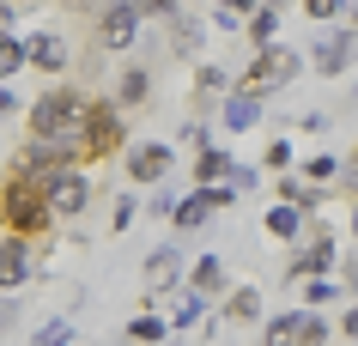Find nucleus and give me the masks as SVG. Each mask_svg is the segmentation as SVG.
Listing matches in <instances>:
<instances>
[{
    "mask_svg": "<svg viewBox=\"0 0 358 346\" xmlns=\"http://www.w3.org/2000/svg\"><path fill=\"white\" fill-rule=\"evenodd\" d=\"M85 110H92V92L73 85V79H55L49 92L31 97V110H24V128L37 140H79L85 128Z\"/></svg>",
    "mask_w": 358,
    "mask_h": 346,
    "instance_id": "obj_1",
    "label": "nucleus"
},
{
    "mask_svg": "<svg viewBox=\"0 0 358 346\" xmlns=\"http://www.w3.org/2000/svg\"><path fill=\"white\" fill-rule=\"evenodd\" d=\"M0 225L19 231V237H31V243H43V237L55 231V212H49V201H43V189L31 182V176L6 171V182H0Z\"/></svg>",
    "mask_w": 358,
    "mask_h": 346,
    "instance_id": "obj_2",
    "label": "nucleus"
},
{
    "mask_svg": "<svg viewBox=\"0 0 358 346\" xmlns=\"http://www.w3.org/2000/svg\"><path fill=\"white\" fill-rule=\"evenodd\" d=\"M298 73H303V49H285V43H267V49H255V61L243 67V79H231V92L267 97V92H280V85H292Z\"/></svg>",
    "mask_w": 358,
    "mask_h": 346,
    "instance_id": "obj_3",
    "label": "nucleus"
},
{
    "mask_svg": "<svg viewBox=\"0 0 358 346\" xmlns=\"http://www.w3.org/2000/svg\"><path fill=\"white\" fill-rule=\"evenodd\" d=\"M122 146H128V122H122V110H115L110 97H92L85 128H79V158H85V164H103V158H115Z\"/></svg>",
    "mask_w": 358,
    "mask_h": 346,
    "instance_id": "obj_4",
    "label": "nucleus"
},
{
    "mask_svg": "<svg viewBox=\"0 0 358 346\" xmlns=\"http://www.w3.org/2000/svg\"><path fill=\"white\" fill-rule=\"evenodd\" d=\"M37 189H43V201H49V212H55V225L92 212V176L79 171V164H61V171L37 176Z\"/></svg>",
    "mask_w": 358,
    "mask_h": 346,
    "instance_id": "obj_5",
    "label": "nucleus"
},
{
    "mask_svg": "<svg viewBox=\"0 0 358 346\" xmlns=\"http://www.w3.org/2000/svg\"><path fill=\"white\" fill-rule=\"evenodd\" d=\"M334 340V322H328V310H280L273 322H267L262 346H328Z\"/></svg>",
    "mask_w": 358,
    "mask_h": 346,
    "instance_id": "obj_6",
    "label": "nucleus"
},
{
    "mask_svg": "<svg viewBox=\"0 0 358 346\" xmlns=\"http://www.w3.org/2000/svg\"><path fill=\"white\" fill-rule=\"evenodd\" d=\"M140 24H146L140 0H103V6H97L92 37H97V49H110V55H128L134 43H140Z\"/></svg>",
    "mask_w": 358,
    "mask_h": 346,
    "instance_id": "obj_7",
    "label": "nucleus"
},
{
    "mask_svg": "<svg viewBox=\"0 0 358 346\" xmlns=\"http://www.w3.org/2000/svg\"><path fill=\"white\" fill-rule=\"evenodd\" d=\"M231 201H237L231 182H194V194H182V201L170 207V225H176V231H201L213 212H225Z\"/></svg>",
    "mask_w": 358,
    "mask_h": 346,
    "instance_id": "obj_8",
    "label": "nucleus"
},
{
    "mask_svg": "<svg viewBox=\"0 0 358 346\" xmlns=\"http://www.w3.org/2000/svg\"><path fill=\"white\" fill-rule=\"evenodd\" d=\"M61 164H79V140H37V134H24L19 158H13V176H49L61 171Z\"/></svg>",
    "mask_w": 358,
    "mask_h": 346,
    "instance_id": "obj_9",
    "label": "nucleus"
},
{
    "mask_svg": "<svg viewBox=\"0 0 358 346\" xmlns=\"http://www.w3.org/2000/svg\"><path fill=\"white\" fill-rule=\"evenodd\" d=\"M128 182L134 189H158L170 171H176V146L170 140H140V146H128Z\"/></svg>",
    "mask_w": 358,
    "mask_h": 346,
    "instance_id": "obj_10",
    "label": "nucleus"
},
{
    "mask_svg": "<svg viewBox=\"0 0 358 346\" xmlns=\"http://www.w3.org/2000/svg\"><path fill=\"white\" fill-rule=\"evenodd\" d=\"M303 61H310L322 79H340L358 61V31H316V43L303 49Z\"/></svg>",
    "mask_w": 358,
    "mask_h": 346,
    "instance_id": "obj_11",
    "label": "nucleus"
},
{
    "mask_svg": "<svg viewBox=\"0 0 358 346\" xmlns=\"http://www.w3.org/2000/svg\"><path fill=\"white\" fill-rule=\"evenodd\" d=\"M31 273H37V243L19 237V231H6V237H0V291L31 286Z\"/></svg>",
    "mask_w": 358,
    "mask_h": 346,
    "instance_id": "obj_12",
    "label": "nucleus"
},
{
    "mask_svg": "<svg viewBox=\"0 0 358 346\" xmlns=\"http://www.w3.org/2000/svg\"><path fill=\"white\" fill-rule=\"evenodd\" d=\"M24 61H31L37 73L61 79L67 67H73V49H67V37H61V31H31V37H24Z\"/></svg>",
    "mask_w": 358,
    "mask_h": 346,
    "instance_id": "obj_13",
    "label": "nucleus"
},
{
    "mask_svg": "<svg viewBox=\"0 0 358 346\" xmlns=\"http://www.w3.org/2000/svg\"><path fill=\"white\" fill-rule=\"evenodd\" d=\"M334 261H340V243L328 237V225H322L316 237H310V243H303V250L292 255V280H316V273H328Z\"/></svg>",
    "mask_w": 358,
    "mask_h": 346,
    "instance_id": "obj_14",
    "label": "nucleus"
},
{
    "mask_svg": "<svg viewBox=\"0 0 358 346\" xmlns=\"http://www.w3.org/2000/svg\"><path fill=\"white\" fill-rule=\"evenodd\" d=\"M140 280H146V304H158L170 280H182V250H152L146 268H140Z\"/></svg>",
    "mask_w": 358,
    "mask_h": 346,
    "instance_id": "obj_15",
    "label": "nucleus"
},
{
    "mask_svg": "<svg viewBox=\"0 0 358 346\" xmlns=\"http://www.w3.org/2000/svg\"><path fill=\"white\" fill-rule=\"evenodd\" d=\"M225 97H231V73L219 61H201V67H194V110L207 115V110H219Z\"/></svg>",
    "mask_w": 358,
    "mask_h": 346,
    "instance_id": "obj_16",
    "label": "nucleus"
},
{
    "mask_svg": "<svg viewBox=\"0 0 358 346\" xmlns=\"http://www.w3.org/2000/svg\"><path fill=\"white\" fill-rule=\"evenodd\" d=\"M146 97H152V73L140 67V61L115 73V97H110L115 110H128V115H134V110H146Z\"/></svg>",
    "mask_w": 358,
    "mask_h": 346,
    "instance_id": "obj_17",
    "label": "nucleus"
},
{
    "mask_svg": "<svg viewBox=\"0 0 358 346\" xmlns=\"http://www.w3.org/2000/svg\"><path fill=\"white\" fill-rule=\"evenodd\" d=\"M201 43H207V24L194 19L189 6L170 19V55H182V61H201Z\"/></svg>",
    "mask_w": 358,
    "mask_h": 346,
    "instance_id": "obj_18",
    "label": "nucleus"
},
{
    "mask_svg": "<svg viewBox=\"0 0 358 346\" xmlns=\"http://www.w3.org/2000/svg\"><path fill=\"white\" fill-rule=\"evenodd\" d=\"M219 122H225V134H243V128H255V122H262V97L231 92L225 103H219Z\"/></svg>",
    "mask_w": 358,
    "mask_h": 346,
    "instance_id": "obj_19",
    "label": "nucleus"
},
{
    "mask_svg": "<svg viewBox=\"0 0 358 346\" xmlns=\"http://www.w3.org/2000/svg\"><path fill=\"white\" fill-rule=\"evenodd\" d=\"M280 0H262V6H255V13H249L243 19V31H249V43H255V49H267V43H280Z\"/></svg>",
    "mask_w": 358,
    "mask_h": 346,
    "instance_id": "obj_20",
    "label": "nucleus"
},
{
    "mask_svg": "<svg viewBox=\"0 0 358 346\" xmlns=\"http://www.w3.org/2000/svg\"><path fill=\"white\" fill-rule=\"evenodd\" d=\"M231 164H237V158H231L219 140H201V152H194V182H225Z\"/></svg>",
    "mask_w": 358,
    "mask_h": 346,
    "instance_id": "obj_21",
    "label": "nucleus"
},
{
    "mask_svg": "<svg viewBox=\"0 0 358 346\" xmlns=\"http://www.w3.org/2000/svg\"><path fill=\"white\" fill-rule=\"evenodd\" d=\"M189 291H201V298H219V291H225V261H219V255H201V261L189 268Z\"/></svg>",
    "mask_w": 358,
    "mask_h": 346,
    "instance_id": "obj_22",
    "label": "nucleus"
},
{
    "mask_svg": "<svg viewBox=\"0 0 358 346\" xmlns=\"http://www.w3.org/2000/svg\"><path fill=\"white\" fill-rule=\"evenodd\" d=\"M273 194H280V201H292L303 219L322 207V182H303V176H280V189H273Z\"/></svg>",
    "mask_w": 358,
    "mask_h": 346,
    "instance_id": "obj_23",
    "label": "nucleus"
},
{
    "mask_svg": "<svg viewBox=\"0 0 358 346\" xmlns=\"http://www.w3.org/2000/svg\"><path fill=\"white\" fill-rule=\"evenodd\" d=\"M262 225H267V237H298V231H303V212L292 207V201H273Z\"/></svg>",
    "mask_w": 358,
    "mask_h": 346,
    "instance_id": "obj_24",
    "label": "nucleus"
},
{
    "mask_svg": "<svg viewBox=\"0 0 358 346\" xmlns=\"http://www.w3.org/2000/svg\"><path fill=\"white\" fill-rule=\"evenodd\" d=\"M225 322H262V291L255 286H237L225 304Z\"/></svg>",
    "mask_w": 358,
    "mask_h": 346,
    "instance_id": "obj_25",
    "label": "nucleus"
},
{
    "mask_svg": "<svg viewBox=\"0 0 358 346\" xmlns=\"http://www.w3.org/2000/svg\"><path fill=\"white\" fill-rule=\"evenodd\" d=\"M128 340L134 346H158V340H170V322L146 310V316H134V322H128Z\"/></svg>",
    "mask_w": 358,
    "mask_h": 346,
    "instance_id": "obj_26",
    "label": "nucleus"
},
{
    "mask_svg": "<svg viewBox=\"0 0 358 346\" xmlns=\"http://www.w3.org/2000/svg\"><path fill=\"white\" fill-rule=\"evenodd\" d=\"M31 61H24V37H0V85H13Z\"/></svg>",
    "mask_w": 358,
    "mask_h": 346,
    "instance_id": "obj_27",
    "label": "nucleus"
},
{
    "mask_svg": "<svg viewBox=\"0 0 358 346\" xmlns=\"http://www.w3.org/2000/svg\"><path fill=\"white\" fill-rule=\"evenodd\" d=\"M303 298H310V310H328L334 298H346V291H340L328 273H316V280H303Z\"/></svg>",
    "mask_w": 358,
    "mask_h": 346,
    "instance_id": "obj_28",
    "label": "nucleus"
},
{
    "mask_svg": "<svg viewBox=\"0 0 358 346\" xmlns=\"http://www.w3.org/2000/svg\"><path fill=\"white\" fill-rule=\"evenodd\" d=\"M334 176H340V158H328V152L303 164V182H334Z\"/></svg>",
    "mask_w": 358,
    "mask_h": 346,
    "instance_id": "obj_29",
    "label": "nucleus"
},
{
    "mask_svg": "<svg viewBox=\"0 0 358 346\" xmlns=\"http://www.w3.org/2000/svg\"><path fill=\"white\" fill-rule=\"evenodd\" d=\"M55 340H73V322L61 316V322H43L37 334H31V346H55Z\"/></svg>",
    "mask_w": 358,
    "mask_h": 346,
    "instance_id": "obj_30",
    "label": "nucleus"
},
{
    "mask_svg": "<svg viewBox=\"0 0 358 346\" xmlns=\"http://www.w3.org/2000/svg\"><path fill=\"white\" fill-rule=\"evenodd\" d=\"M303 13H310L316 24H334L340 13H346V0H303Z\"/></svg>",
    "mask_w": 358,
    "mask_h": 346,
    "instance_id": "obj_31",
    "label": "nucleus"
},
{
    "mask_svg": "<svg viewBox=\"0 0 358 346\" xmlns=\"http://www.w3.org/2000/svg\"><path fill=\"white\" fill-rule=\"evenodd\" d=\"M262 164H267V171H273V176H285V171H292V146H285V140H273V146H267V158H262Z\"/></svg>",
    "mask_w": 358,
    "mask_h": 346,
    "instance_id": "obj_32",
    "label": "nucleus"
},
{
    "mask_svg": "<svg viewBox=\"0 0 358 346\" xmlns=\"http://www.w3.org/2000/svg\"><path fill=\"white\" fill-rule=\"evenodd\" d=\"M140 13H146V19H176V13H182V0H140Z\"/></svg>",
    "mask_w": 358,
    "mask_h": 346,
    "instance_id": "obj_33",
    "label": "nucleus"
},
{
    "mask_svg": "<svg viewBox=\"0 0 358 346\" xmlns=\"http://www.w3.org/2000/svg\"><path fill=\"white\" fill-rule=\"evenodd\" d=\"M134 219H140V201H128V194H122V207L110 212V225H115V231H128Z\"/></svg>",
    "mask_w": 358,
    "mask_h": 346,
    "instance_id": "obj_34",
    "label": "nucleus"
},
{
    "mask_svg": "<svg viewBox=\"0 0 358 346\" xmlns=\"http://www.w3.org/2000/svg\"><path fill=\"white\" fill-rule=\"evenodd\" d=\"M340 182H346V194L358 201V146H352V158H340Z\"/></svg>",
    "mask_w": 358,
    "mask_h": 346,
    "instance_id": "obj_35",
    "label": "nucleus"
},
{
    "mask_svg": "<svg viewBox=\"0 0 358 346\" xmlns=\"http://www.w3.org/2000/svg\"><path fill=\"white\" fill-rule=\"evenodd\" d=\"M13 115H19V92H13V85H0V122H13Z\"/></svg>",
    "mask_w": 358,
    "mask_h": 346,
    "instance_id": "obj_36",
    "label": "nucleus"
},
{
    "mask_svg": "<svg viewBox=\"0 0 358 346\" xmlns=\"http://www.w3.org/2000/svg\"><path fill=\"white\" fill-rule=\"evenodd\" d=\"M19 322V298H6V291H0V328H13Z\"/></svg>",
    "mask_w": 358,
    "mask_h": 346,
    "instance_id": "obj_37",
    "label": "nucleus"
},
{
    "mask_svg": "<svg viewBox=\"0 0 358 346\" xmlns=\"http://www.w3.org/2000/svg\"><path fill=\"white\" fill-rule=\"evenodd\" d=\"M213 24H219V31H243V19H237V13H225V6H213Z\"/></svg>",
    "mask_w": 358,
    "mask_h": 346,
    "instance_id": "obj_38",
    "label": "nucleus"
},
{
    "mask_svg": "<svg viewBox=\"0 0 358 346\" xmlns=\"http://www.w3.org/2000/svg\"><path fill=\"white\" fill-rule=\"evenodd\" d=\"M219 6H225V13H237V19H249V13H255L262 0H219Z\"/></svg>",
    "mask_w": 358,
    "mask_h": 346,
    "instance_id": "obj_39",
    "label": "nucleus"
},
{
    "mask_svg": "<svg viewBox=\"0 0 358 346\" xmlns=\"http://www.w3.org/2000/svg\"><path fill=\"white\" fill-rule=\"evenodd\" d=\"M340 334H346V340H358V304L346 310V316H340Z\"/></svg>",
    "mask_w": 358,
    "mask_h": 346,
    "instance_id": "obj_40",
    "label": "nucleus"
},
{
    "mask_svg": "<svg viewBox=\"0 0 358 346\" xmlns=\"http://www.w3.org/2000/svg\"><path fill=\"white\" fill-rule=\"evenodd\" d=\"M13 19H19V6H6V0H0V37H13Z\"/></svg>",
    "mask_w": 358,
    "mask_h": 346,
    "instance_id": "obj_41",
    "label": "nucleus"
},
{
    "mask_svg": "<svg viewBox=\"0 0 358 346\" xmlns=\"http://www.w3.org/2000/svg\"><path fill=\"white\" fill-rule=\"evenodd\" d=\"M346 6H352V31H358V0H346Z\"/></svg>",
    "mask_w": 358,
    "mask_h": 346,
    "instance_id": "obj_42",
    "label": "nucleus"
},
{
    "mask_svg": "<svg viewBox=\"0 0 358 346\" xmlns=\"http://www.w3.org/2000/svg\"><path fill=\"white\" fill-rule=\"evenodd\" d=\"M352 231H358V207H352Z\"/></svg>",
    "mask_w": 358,
    "mask_h": 346,
    "instance_id": "obj_43",
    "label": "nucleus"
},
{
    "mask_svg": "<svg viewBox=\"0 0 358 346\" xmlns=\"http://www.w3.org/2000/svg\"><path fill=\"white\" fill-rule=\"evenodd\" d=\"M55 346H73V340H55Z\"/></svg>",
    "mask_w": 358,
    "mask_h": 346,
    "instance_id": "obj_44",
    "label": "nucleus"
},
{
    "mask_svg": "<svg viewBox=\"0 0 358 346\" xmlns=\"http://www.w3.org/2000/svg\"><path fill=\"white\" fill-rule=\"evenodd\" d=\"M67 6H79V0H67Z\"/></svg>",
    "mask_w": 358,
    "mask_h": 346,
    "instance_id": "obj_45",
    "label": "nucleus"
},
{
    "mask_svg": "<svg viewBox=\"0 0 358 346\" xmlns=\"http://www.w3.org/2000/svg\"><path fill=\"white\" fill-rule=\"evenodd\" d=\"M352 346H358V340H352Z\"/></svg>",
    "mask_w": 358,
    "mask_h": 346,
    "instance_id": "obj_46",
    "label": "nucleus"
}]
</instances>
